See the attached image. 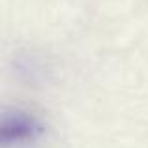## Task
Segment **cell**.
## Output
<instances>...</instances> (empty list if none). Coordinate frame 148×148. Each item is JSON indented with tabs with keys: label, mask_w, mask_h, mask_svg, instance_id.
I'll use <instances>...</instances> for the list:
<instances>
[{
	"label": "cell",
	"mask_w": 148,
	"mask_h": 148,
	"mask_svg": "<svg viewBox=\"0 0 148 148\" xmlns=\"http://www.w3.org/2000/svg\"><path fill=\"white\" fill-rule=\"evenodd\" d=\"M45 127L30 112L21 109H8L0 118V145L4 148L34 145L43 135Z\"/></svg>",
	"instance_id": "6da1fadb"
}]
</instances>
